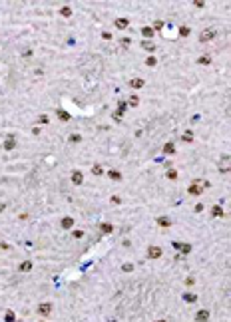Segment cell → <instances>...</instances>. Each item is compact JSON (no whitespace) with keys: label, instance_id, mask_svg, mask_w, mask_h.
I'll use <instances>...</instances> for the list:
<instances>
[{"label":"cell","instance_id":"1","mask_svg":"<svg viewBox=\"0 0 231 322\" xmlns=\"http://www.w3.org/2000/svg\"><path fill=\"white\" fill-rule=\"evenodd\" d=\"M164 255V251L159 249V246H155V245H151L148 249V259H151V261H155V259H159V256Z\"/></svg>","mask_w":231,"mask_h":322},{"label":"cell","instance_id":"2","mask_svg":"<svg viewBox=\"0 0 231 322\" xmlns=\"http://www.w3.org/2000/svg\"><path fill=\"white\" fill-rule=\"evenodd\" d=\"M213 38H215V30H211V28L203 30V32L199 34V42H211Z\"/></svg>","mask_w":231,"mask_h":322},{"label":"cell","instance_id":"3","mask_svg":"<svg viewBox=\"0 0 231 322\" xmlns=\"http://www.w3.org/2000/svg\"><path fill=\"white\" fill-rule=\"evenodd\" d=\"M209 310H205V308H201V310H197V314H195V322H209Z\"/></svg>","mask_w":231,"mask_h":322},{"label":"cell","instance_id":"4","mask_svg":"<svg viewBox=\"0 0 231 322\" xmlns=\"http://www.w3.org/2000/svg\"><path fill=\"white\" fill-rule=\"evenodd\" d=\"M38 314H42V316H48V314H52V304L50 302H42L38 306Z\"/></svg>","mask_w":231,"mask_h":322},{"label":"cell","instance_id":"5","mask_svg":"<svg viewBox=\"0 0 231 322\" xmlns=\"http://www.w3.org/2000/svg\"><path fill=\"white\" fill-rule=\"evenodd\" d=\"M72 183H74V185H82V183H84L82 171H74V173H72Z\"/></svg>","mask_w":231,"mask_h":322},{"label":"cell","instance_id":"6","mask_svg":"<svg viewBox=\"0 0 231 322\" xmlns=\"http://www.w3.org/2000/svg\"><path fill=\"white\" fill-rule=\"evenodd\" d=\"M130 85L134 88V90H140V88H144L145 82L142 80V78H134V80H130Z\"/></svg>","mask_w":231,"mask_h":322},{"label":"cell","instance_id":"7","mask_svg":"<svg viewBox=\"0 0 231 322\" xmlns=\"http://www.w3.org/2000/svg\"><path fill=\"white\" fill-rule=\"evenodd\" d=\"M187 191H189V195H195V197H197V195H201V187H199L197 183H191Z\"/></svg>","mask_w":231,"mask_h":322},{"label":"cell","instance_id":"8","mask_svg":"<svg viewBox=\"0 0 231 322\" xmlns=\"http://www.w3.org/2000/svg\"><path fill=\"white\" fill-rule=\"evenodd\" d=\"M60 225H62V229H72L74 227V219L72 217H64Z\"/></svg>","mask_w":231,"mask_h":322},{"label":"cell","instance_id":"9","mask_svg":"<svg viewBox=\"0 0 231 322\" xmlns=\"http://www.w3.org/2000/svg\"><path fill=\"white\" fill-rule=\"evenodd\" d=\"M183 300H185V302H197V294L185 292V294H183Z\"/></svg>","mask_w":231,"mask_h":322},{"label":"cell","instance_id":"10","mask_svg":"<svg viewBox=\"0 0 231 322\" xmlns=\"http://www.w3.org/2000/svg\"><path fill=\"white\" fill-rule=\"evenodd\" d=\"M108 175H110V179H114V181H120L122 179V173H120V171H116V169H110V171H108Z\"/></svg>","mask_w":231,"mask_h":322},{"label":"cell","instance_id":"11","mask_svg":"<svg viewBox=\"0 0 231 322\" xmlns=\"http://www.w3.org/2000/svg\"><path fill=\"white\" fill-rule=\"evenodd\" d=\"M116 26H118L120 30L128 28V18H118V20H116Z\"/></svg>","mask_w":231,"mask_h":322},{"label":"cell","instance_id":"12","mask_svg":"<svg viewBox=\"0 0 231 322\" xmlns=\"http://www.w3.org/2000/svg\"><path fill=\"white\" fill-rule=\"evenodd\" d=\"M14 145H16L14 137H8V139L4 141V149H8V151H10V149H14Z\"/></svg>","mask_w":231,"mask_h":322},{"label":"cell","instance_id":"13","mask_svg":"<svg viewBox=\"0 0 231 322\" xmlns=\"http://www.w3.org/2000/svg\"><path fill=\"white\" fill-rule=\"evenodd\" d=\"M142 34H144L145 38H151V36H154V28H149V26H144V28H142Z\"/></svg>","mask_w":231,"mask_h":322},{"label":"cell","instance_id":"14","mask_svg":"<svg viewBox=\"0 0 231 322\" xmlns=\"http://www.w3.org/2000/svg\"><path fill=\"white\" fill-rule=\"evenodd\" d=\"M158 225H159V227H169V225H171V221H169L168 217H159V219H158Z\"/></svg>","mask_w":231,"mask_h":322},{"label":"cell","instance_id":"15","mask_svg":"<svg viewBox=\"0 0 231 322\" xmlns=\"http://www.w3.org/2000/svg\"><path fill=\"white\" fill-rule=\"evenodd\" d=\"M100 229H102V233H106V235L114 231V227H112L110 223H102V225H100Z\"/></svg>","mask_w":231,"mask_h":322},{"label":"cell","instance_id":"16","mask_svg":"<svg viewBox=\"0 0 231 322\" xmlns=\"http://www.w3.org/2000/svg\"><path fill=\"white\" fill-rule=\"evenodd\" d=\"M58 118L62 119V121H68V119H70V114H66L64 109H58Z\"/></svg>","mask_w":231,"mask_h":322},{"label":"cell","instance_id":"17","mask_svg":"<svg viewBox=\"0 0 231 322\" xmlns=\"http://www.w3.org/2000/svg\"><path fill=\"white\" fill-rule=\"evenodd\" d=\"M173 151H175V149H173V143H165V145H164V153H168V155H171Z\"/></svg>","mask_w":231,"mask_h":322},{"label":"cell","instance_id":"18","mask_svg":"<svg viewBox=\"0 0 231 322\" xmlns=\"http://www.w3.org/2000/svg\"><path fill=\"white\" fill-rule=\"evenodd\" d=\"M30 269H32V262L30 261H24L22 265H20V270H22V272H26V270H30Z\"/></svg>","mask_w":231,"mask_h":322},{"label":"cell","instance_id":"19","mask_svg":"<svg viewBox=\"0 0 231 322\" xmlns=\"http://www.w3.org/2000/svg\"><path fill=\"white\" fill-rule=\"evenodd\" d=\"M142 46H144V50H148V52H154V50H155V46H154L151 42H148V40H145V42L142 44Z\"/></svg>","mask_w":231,"mask_h":322},{"label":"cell","instance_id":"20","mask_svg":"<svg viewBox=\"0 0 231 322\" xmlns=\"http://www.w3.org/2000/svg\"><path fill=\"white\" fill-rule=\"evenodd\" d=\"M179 251L187 255V253H191V245H187V243H181V249H179Z\"/></svg>","mask_w":231,"mask_h":322},{"label":"cell","instance_id":"21","mask_svg":"<svg viewBox=\"0 0 231 322\" xmlns=\"http://www.w3.org/2000/svg\"><path fill=\"white\" fill-rule=\"evenodd\" d=\"M92 173H94V175H102L104 169H102V165H94V167H92Z\"/></svg>","mask_w":231,"mask_h":322},{"label":"cell","instance_id":"22","mask_svg":"<svg viewBox=\"0 0 231 322\" xmlns=\"http://www.w3.org/2000/svg\"><path fill=\"white\" fill-rule=\"evenodd\" d=\"M211 215H213V217H221V215H223L221 207H213V209H211Z\"/></svg>","mask_w":231,"mask_h":322},{"label":"cell","instance_id":"23","mask_svg":"<svg viewBox=\"0 0 231 322\" xmlns=\"http://www.w3.org/2000/svg\"><path fill=\"white\" fill-rule=\"evenodd\" d=\"M179 36H189V28H187V26H181V28H179Z\"/></svg>","mask_w":231,"mask_h":322},{"label":"cell","instance_id":"24","mask_svg":"<svg viewBox=\"0 0 231 322\" xmlns=\"http://www.w3.org/2000/svg\"><path fill=\"white\" fill-rule=\"evenodd\" d=\"M199 64H211V58H209V56H201V58H199Z\"/></svg>","mask_w":231,"mask_h":322},{"label":"cell","instance_id":"25","mask_svg":"<svg viewBox=\"0 0 231 322\" xmlns=\"http://www.w3.org/2000/svg\"><path fill=\"white\" fill-rule=\"evenodd\" d=\"M155 62H158V60H155L154 56H149L148 60H145V64H148V66H155Z\"/></svg>","mask_w":231,"mask_h":322},{"label":"cell","instance_id":"26","mask_svg":"<svg viewBox=\"0 0 231 322\" xmlns=\"http://www.w3.org/2000/svg\"><path fill=\"white\" fill-rule=\"evenodd\" d=\"M132 269H134V265H130V262H125V265L122 266V270H124V272H130Z\"/></svg>","mask_w":231,"mask_h":322},{"label":"cell","instance_id":"27","mask_svg":"<svg viewBox=\"0 0 231 322\" xmlns=\"http://www.w3.org/2000/svg\"><path fill=\"white\" fill-rule=\"evenodd\" d=\"M191 139H193L191 131H185V135H183V141H191Z\"/></svg>","mask_w":231,"mask_h":322},{"label":"cell","instance_id":"28","mask_svg":"<svg viewBox=\"0 0 231 322\" xmlns=\"http://www.w3.org/2000/svg\"><path fill=\"white\" fill-rule=\"evenodd\" d=\"M6 322H14V312H6Z\"/></svg>","mask_w":231,"mask_h":322},{"label":"cell","instance_id":"29","mask_svg":"<svg viewBox=\"0 0 231 322\" xmlns=\"http://www.w3.org/2000/svg\"><path fill=\"white\" fill-rule=\"evenodd\" d=\"M161 26H164V22H161V20H155L154 28H155V30H161Z\"/></svg>","mask_w":231,"mask_h":322},{"label":"cell","instance_id":"30","mask_svg":"<svg viewBox=\"0 0 231 322\" xmlns=\"http://www.w3.org/2000/svg\"><path fill=\"white\" fill-rule=\"evenodd\" d=\"M38 121H40V123H48V115H40Z\"/></svg>","mask_w":231,"mask_h":322},{"label":"cell","instance_id":"31","mask_svg":"<svg viewBox=\"0 0 231 322\" xmlns=\"http://www.w3.org/2000/svg\"><path fill=\"white\" fill-rule=\"evenodd\" d=\"M74 237H76V239H82V237H84V231H74Z\"/></svg>","mask_w":231,"mask_h":322},{"label":"cell","instance_id":"32","mask_svg":"<svg viewBox=\"0 0 231 322\" xmlns=\"http://www.w3.org/2000/svg\"><path fill=\"white\" fill-rule=\"evenodd\" d=\"M138 104H140V100H138V98H135V95H134V98H132V100H130V105H138Z\"/></svg>","mask_w":231,"mask_h":322},{"label":"cell","instance_id":"33","mask_svg":"<svg viewBox=\"0 0 231 322\" xmlns=\"http://www.w3.org/2000/svg\"><path fill=\"white\" fill-rule=\"evenodd\" d=\"M62 14L64 16H70V14H72V10H70V8H62Z\"/></svg>","mask_w":231,"mask_h":322},{"label":"cell","instance_id":"34","mask_svg":"<svg viewBox=\"0 0 231 322\" xmlns=\"http://www.w3.org/2000/svg\"><path fill=\"white\" fill-rule=\"evenodd\" d=\"M168 177H169V179H175V177H177V173H175V171H169Z\"/></svg>","mask_w":231,"mask_h":322},{"label":"cell","instance_id":"35","mask_svg":"<svg viewBox=\"0 0 231 322\" xmlns=\"http://www.w3.org/2000/svg\"><path fill=\"white\" fill-rule=\"evenodd\" d=\"M70 141H74V143L80 141V135H72V137H70Z\"/></svg>","mask_w":231,"mask_h":322},{"label":"cell","instance_id":"36","mask_svg":"<svg viewBox=\"0 0 231 322\" xmlns=\"http://www.w3.org/2000/svg\"><path fill=\"white\" fill-rule=\"evenodd\" d=\"M158 322H168V320H158Z\"/></svg>","mask_w":231,"mask_h":322}]
</instances>
